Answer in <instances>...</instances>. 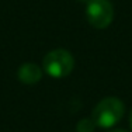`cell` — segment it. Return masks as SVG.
I'll return each instance as SVG.
<instances>
[{
	"label": "cell",
	"instance_id": "3957f363",
	"mask_svg": "<svg viewBox=\"0 0 132 132\" xmlns=\"http://www.w3.org/2000/svg\"><path fill=\"white\" fill-rule=\"evenodd\" d=\"M89 24L97 30H104L112 23L114 7L110 0H89L86 7Z\"/></svg>",
	"mask_w": 132,
	"mask_h": 132
},
{
	"label": "cell",
	"instance_id": "52a82bcc",
	"mask_svg": "<svg viewBox=\"0 0 132 132\" xmlns=\"http://www.w3.org/2000/svg\"><path fill=\"white\" fill-rule=\"evenodd\" d=\"M112 132H127V131H112Z\"/></svg>",
	"mask_w": 132,
	"mask_h": 132
},
{
	"label": "cell",
	"instance_id": "6da1fadb",
	"mask_svg": "<svg viewBox=\"0 0 132 132\" xmlns=\"http://www.w3.org/2000/svg\"><path fill=\"white\" fill-rule=\"evenodd\" d=\"M124 103L117 97H105L93 110L92 119L96 127L111 128L121 121L124 115Z\"/></svg>",
	"mask_w": 132,
	"mask_h": 132
},
{
	"label": "cell",
	"instance_id": "ba28073f",
	"mask_svg": "<svg viewBox=\"0 0 132 132\" xmlns=\"http://www.w3.org/2000/svg\"><path fill=\"white\" fill-rule=\"evenodd\" d=\"M81 2H89V0H81Z\"/></svg>",
	"mask_w": 132,
	"mask_h": 132
},
{
	"label": "cell",
	"instance_id": "8992f818",
	"mask_svg": "<svg viewBox=\"0 0 132 132\" xmlns=\"http://www.w3.org/2000/svg\"><path fill=\"white\" fill-rule=\"evenodd\" d=\"M129 122H131V128H132V111H131V115H129Z\"/></svg>",
	"mask_w": 132,
	"mask_h": 132
},
{
	"label": "cell",
	"instance_id": "277c9868",
	"mask_svg": "<svg viewBox=\"0 0 132 132\" xmlns=\"http://www.w3.org/2000/svg\"><path fill=\"white\" fill-rule=\"evenodd\" d=\"M17 77L24 84H35L42 77V69L35 63H23L17 70Z\"/></svg>",
	"mask_w": 132,
	"mask_h": 132
},
{
	"label": "cell",
	"instance_id": "5b68a950",
	"mask_svg": "<svg viewBox=\"0 0 132 132\" xmlns=\"http://www.w3.org/2000/svg\"><path fill=\"white\" fill-rule=\"evenodd\" d=\"M96 128V125H94L93 119L89 122V119H81L79 122V125H77V131L79 132H93V129Z\"/></svg>",
	"mask_w": 132,
	"mask_h": 132
},
{
	"label": "cell",
	"instance_id": "7a4b0ae2",
	"mask_svg": "<svg viewBox=\"0 0 132 132\" xmlns=\"http://www.w3.org/2000/svg\"><path fill=\"white\" fill-rule=\"evenodd\" d=\"M42 68L48 76L53 79H63L73 70L75 58L66 49H53L45 55L42 61Z\"/></svg>",
	"mask_w": 132,
	"mask_h": 132
}]
</instances>
